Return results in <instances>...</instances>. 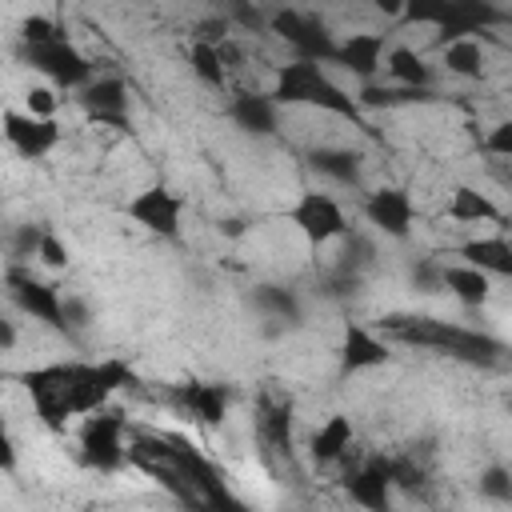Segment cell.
Listing matches in <instances>:
<instances>
[{
	"label": "cell",
	"instance_id": "6da1fadb",
	"mask_svg": "<svg viewBox=\"0 0 512 512\" xmlns=\"http://www.w3.org/2000/svg\"><path fill=\"white\" fill-rule=\"evenodd\" d=\"M388 336H396L400 344H416V348H432L440 356H452V360H464V364H496L504 356V344L492 340L488 332H476V328H464V324H452V320H436V316H384L380 320Z\"/></svg>",
	"mask_w": 512,
	"mask_h": 512
},
{
	"label": "cell",
	"instance_id": "7a4b0ae2",
	"mask_svg": "<svg viewBox=\"0 0 512 512\" xmlns=\"http://www.w3.org/2000/svg\"><path fill=\"white\" fill-rule=\"evenodd\" d=\"M272 100L276 104H308V108L332 112L340 120H352L356 128H368L364 108L356 104V96L344 84H336L324 64H312V60H288V64H280L276 68V80H272Z\"/></svg>",
	"mask_w": 512,
	"mask_h": 512
},
{
	"label": "cell",
	"instance_id": "3957f363",
	"mask_svg": "<svg viewBox=\"0 0 512 512\" xmlns=\"http://www.w3.org/2000/svg\"><path fill=\"white\" fill-rule=\"evenodd\" d=\"M268 28L292 44L296 60H312V64H336V48L340 40H332L328 24L312 12H300V8H276L268 12Z\"/></svg>",
	"mask_w": 512,
	"mask_h": 512
},
{
	"label": "cell",
	"instance_id": "277c9868",
	"mask_svg": "<svg viewBox=\"0 0 512 512\" xmlns=\"http://www.w3.org/2000/svg\"><path fill=\"white\" fill-rule=\"evenodd\" d=\"M288 220H292V228H296L312 248L332 244V240H344V236L352 232V224H348L340 200L328 196V192H316V188H304V192L296 196V204L288 208Z\"/></svg>",
	"mask_w": 512,
	"mask_h": 512
},
{
	"label": "cell",
	"instance_id": "5b68a950",
	"mask_svg": "<svg viewBox=\"0 0 512 512\" xmlns=\"http://www.w3.org/2000/svg\"><path fill=\"white\" fill-rule=\"evenodd\" d=\"M24 56H28V64H32L44 80H52L56 88H68V92H80V88H88V84L96 80L92 60H88L68 36H60V40H52V44H32V48H24Z\"/></svg>",
	"mask_w": 512,
	"mask_h": 512
},
{
	"label": "cell",
	"instance_id": "8992f818",
	"mask_svg": "<svg viewBox=\"0 0 512 512\" xmlns=\"http://www.w3.org/2000/svg\"><path fill=\"white\" fill-rule=\"evenodd\" d=\"M124 456H132V448H124V416L120 412H92L80 424V460L96 472H116L124 464Z\"/></svg>",
	"mask_w": 512,
	"mask_h": 512
},
{
	"label": "cell",
	"instance_id": "52a82bcc",
	"mask_svg": "<svg viewBox=\"0 0 512 512\" xmlns=\"http://www.w3.org/2000/svg\"><path fill=\"white\" fill-rule=\"evenodd\" d=\"M4 284H8V300H12L24 316L40 320V324L52 328V332L72 336V332H68V320H64V296H60L48 280H36V276H28L24 268L12 264V268L4 272Z\"/></svg>",
	"mask_w": 512,
	"mask_h": 512
},
{
	"label": "cell",
	"instance_id": "ba28073f",
	"mask_svg": "<svg viewBox=\"0 0 512 512\" xmlns=\"http://www.w3.org/2000/svg\"><path fill=\"white\" fill-rule=\"evenodd\" d=\"M128 220L140 224L144 232L152 236H164V240H176L180 236V216H184V196L172 192L168 184H148L140 188L128 204H124Z\"/></svg>",
	"mask_w": 512,
	"mask_h": 512
},
{
	"label": "cell",
	"instance_id": "9c48e42d",
	"mask_svg": "<svg viewBox=\"0 0 512 512\" xmlns=\"http://www.w3.org/2000/svg\"><path fill=\"white\" fill-rule=\"evenodd\" d=\"M364 220L376 232H384L388 240H408L412 236V224H416L412 196L404 188H376L364 200Z\"/></svg>",
	"mask_w": 512,
	"mask_h": 512
},
{
	"label": "cell",
	"instance_id": "30bf717a",
	"mask_svg": "<svg viewBox=\"0 0 512 512\" xmlns=\"http://www.w3.org/2000/svg\"><path fill=\"white\" fill-rule=\"evenodd\" d=\"M344 492L364 512H392V492H396L392 488V460L372 456L364 468L344 476Z\"/></svg>",
	"mask_w": 512,
	"mask_h": 512
},
{
	"label": "cell",
	"instance_id": "8fae6325",
	"mask_svg": "<svg viewBox=\"0 0 512 512\" xmlns=\"http://www.w3.org/2000/svg\"><path fill=\"white\" fill-rule=\"evenodd\" d=\"M84 116L92 124H112V128H128V88L120 76H96L88 88L76 92Z\"/></svg>",
	"mask_w": 512,
	"mask_h": 512
},
{
	"label": "cell",
	"instance_id": "7c38bea8",
	"mask_svg": "<svg viewBox=\"0 0 512 512\" xmlns=\"http://www.w3.org/2000/svg\"><path fill=\"white\" fill-rule=\"evenodd\" d=\"M0 124H4L8 144H12L20 156H28V160H40V156H48V152L60 144V124H56V120H36V116H28V112L4 108Z\"/></svg>",
	"mask_w": 512,
	"mask_h": 512
},
{
	"label": "cell",
	"instance_id": "4fadbf2b",
	"mask_svg": "<svg viewBox=\"0 0 512 512\" xmlns=\"http://www.w3.org/2000/svg\"><path fill=\"white\" fill-rule=\"evenodd\" d=\"M500 20H504V12H500L496 4H488V0H448L444 24L436 28V32H440L436 44L448 48L452 40H464V36H472V32H480V28L500 24Z\"/></svg>",
	"mask_w": 512,
	"mask_h": 512
},
{
	"label": "cell",
	"instance_id": "5bb4252c",
	"mask_svg": "<svg viewBox=\"0 0 512 512\" xmlns=\"http://www.w3.org/2000/svg\"><path fill=\"white\" fill-rule=\"evenodd\" d=\"M392 360L388 344L364 328V324H344V336H340V372L352 376V372H368V368H384Z\"/></svg>",
	"mask_w": 512,
	"mask_h": 512
},
{
	"label": "cell",
	"instance_id": "9a60e30c",
	"mask_svg": "<svg viewBox=\"0 0 512 512\" xmlns=\"http://www.w3.org/2000/svg\"><path fill=\"white\" fill-rule=\"evenodd\" d=\"M336 64H344L356 80L376 84V72L384 68V36L380 32H348L336 48Z\"/></svg>",
	"mask_w": 512,
	"mask_h": 512
},
{
	"label": "cell",
	"instance_id": "2e32d148",
	"mask_svg": "<svg viewBox=\"0 0 512 512\" xmlns=\"http://www.w3.org/2000/svg\"><path fill=\"white\" fill-rule=\"evenodd\" d=\"M280 104L272 100V92H236L228 100V116L236 128H244L248 136H272L280 124Z\"/></svg>",
	"mask_w": 512,
	"mask_h": 512
},
{
	"label": "cell",
	"instance_id": "e0dca14e",
	"mask_svg": "<svg viewBox=\"0 0 512 512\" xmlns=\"http://www.w3.org/2000/svg\"><path fill=\"white\" fill-rule=\"evenodd\" d=\"M460 264H472L480 268L484 276H508L512 280V244L504 236H476V240H464L456 248Z\"/></svg>",
	"mask_w": 512,
	"mask_h": 512
},
{
	"label": "cell",
	"instance_id": "ac0fdd59",
	"mask_svg": "<svg viewBox=\"0 0 512 512\" xmlns=\"http://www.w3.org/2000/svg\"><path fill=\"white\" fill-rule=\"evenodd\" d=\"M444 288L464 308H484L492 300V276H484L472 264H444Z\"/></svg>",
	"mask_w": 512,
	"mask_h": 512
},
{
	"label": "cell",
	"instance_id": "d6986e66",
	"mask_svg": "<svg viewBox=\"0 0 512 512\" xmlns=\"http://www.w3.org/2000/svg\"><path fill=\"white\" fill-rule=\"evenodd\" d=\"M352 436H356L352 420H348L344 412H332V416L312 432L308 452H312V460H316V464H332V460H340V456L352 448Z\"/></svg>",
	"mask_w": 512,
	"mask_h": 512
},
{
	"label": "cell",
	"instance_id": "ffe728a7",
	"mask_svg": "<svg viewBox=\"0 0 512 512\" xmlns=\"http://www.w3.org/2000/svg\"><path fill=\"white\" fill-rule=\"evenodd\" d=\"M436 92L432 88H400V84H360L356 104L364 112H380V108H408V104H432Z\"/></svg>",
	"mask_w": 512,
	"mask_h": 512
},
{
	"label": "cell",
	"instance_id": "44dd1931",
	"mask_svg": "<svg viewBox=\"0 0 512 512\" xmlns=\"http://www.w3.org/2000/svg\"><path fill=\"white\" fill-rule=\"evenodd\" d=\"M256 424H260V436H264L280 456L292 452V400H284V396H264Z\"/></svg>",
	"mask_w": 512,
	"mask_h": 512
},
{
	"label": "cell",
	"instance_id": "7402d4cb",
	"mask_svg": "<svg viewBox=\"0 0 512 512\" xmlns=\"http://www.w3.org/2000/svg\"><path fill=\"white\" fill-rule=\"evenodd\" d=\"M448 220L456 224H496L500 220V208L472 184H456L452 196H448Z\"/></svg>",
	"mask_w": 512,
	"mask_h": 512
},
{
	"label": "cell",
	"instance_id": "603a6c76",
	"mask_svg": "<svg viewBox=\"0 0 512 512\" xmlns=\"http://www.w3.org/2000/svg\"><path fill=\"white\" fill-rule=\"evenodd\" d=\"M180 400L188 404V412L204 424V428H216V424H224V412H228V388L224 384H188L184 392H180Z\"/></svg>",
	"mask_w": 512,
	"mask_h": 512
},
{
	"label": "cell",
	"instance_id": "cb8c5ba5",
	"mask_svg": "<svg viewBox=\"0 0 512 512\" xmlns=\"http://www.w3.org/2000/svg\"><path fill=\"white\" fill-rule=\"evenodd\" d=\"M384 68H388L392 84H400V88H432V64H424V56L416 48H404V44L388 48Z\"/></svg>",
	"mask_w": 512,
	"mask_h": 512
},
{
	"label": "cell",
	"instance_id": "d4e9b609",
	"mask_svg": "<svg viewBox=\"0 0 512 512\" xmlns=\"http://www.w3.org/2000/svg\"><path fill=\"white\" fill-rule=\"evenodd\" d=\"M308 164L336 180V184H356L360 180V152L356 148H336V144H324V148H312L308 152Z\"/></svg>",
	"mask_w": 512,
	"mask_h": 512
},
{
	"label": "cell",
	"instance_id": "484cf974",
	"mask_svg": "<svg viewBox=\"0 0 512 512\" xmlns=\"http://www.w3.org/2000/svg\"><path fill=\"white\" fill-rule=\"evenodd\" d=\"M252 304H256V312H264L268 320H280V324H300L304 320L300 296L292 288H284V284H256Z\"/></svg>",
	"mask_w": 512,
	"mask_h": 512
},
{
	"label": "cell",
	"instance_id": "4316f807",
	"mask_svg": "<svg viewBox=\"0 0 512 512\" xmlns=\"http://www.w3.org/2000/svg\"><path fill=\"white\" fill-rule=\"evenodd\" d=\"M440 64L448 76H460V80H480L484 76V48L476 36H464V40H452L448 48H440Z\"/></svg>",
	"mask_w": 512,
	"mask_h": 512
},
{
	"label": "cell",
	"instance_id": "83f0119b",
	"mask_svg": "<svg viewBox=\"0 0 512 512\" xmlns=\"http://www.w3.org/2000/svg\"><path fill=\"white\" fill-rule=\"evenodd\" d=\"M188 64H192V76L208 88H224L228 84V64L220 56V44H208V40H192L188 48Z\"/></svg>",
	"mask_w": 512,
	"mask_h": 512
},
{
	"label": "cell",
	"instance_id": "f1b7e54d",
	"mask_svg": "<svg viewBox=\"0 0 512 512\" xmlns=\"http://www.w3.org/2000/svg\"><path fill=\"white\" fill-rule=\"evenodd\" d=\"M476 488H480V496L492 500V504H512V472H508L504 464H488V468L480 472Z\"/></svg>",
	"mask_w": 512,
	"mask_h": 512
},
{
	"label": "cell",
	"instance_id": "f546056e",
	"mask_svg": "<svg viewBox=\"0 0 512 512\" xmlns=\"http://www.w3.org/2000/svg\"><path fill=\"white\" fill-rule=\"evenodd\" d=\"M88 368H92V380H96V384H100L108 396L132 384V368H128L124 360H116V356H108V360H96V364H88Z\"/></svg>",
	"mask_w": 512,
	"mask_h": 512
},
{
	"label": "cell",
	"instance_id": "4dcf8cb0",
	"mask_svg": "<svg viewBox=\"0 0 512 512\" xmlns=\"http://www.w3.org/2000/svg\"><path fill=\"white\" fill-rule=\"evenodd\" d=\"M56 108H60V96L52 84H32L24 92V112L36 116V120H56Z\"/></svg>",
	"mask_w": 512,
	"mask_h": 512
},
{
	"label": "cell",
	"instance_id": "1f68e13d",
	"mask_svg": "<svg viewBox=\"0 0 512 512\" xmlns=\"http://www.w3.org/2000/svg\"><path fill=\"white\" fill-rule=\"evenodd\" d=\"M372 260V244L360 236V232H348L344 236V252H340V260H336V272H352V276H360V268Z\"/></svg>",
	"mask_w": 512,
	"mask_h": 512
},
{
	"label": "cell",
	"instance_id": "d6a6232c",
	"mask_svg": "<svg viewBox=\"0 0 512 512\" xmlns=\"http://www.w3.org/2000/svg\"><path fill=\"white\" fill-rule=\"evenodd\" d=\"M64 32L56 28V20H48V16H24L20 20V40H24V48H32V44H52V40H60Z\"/></svg>",
	"mask_w": 512,
	"mask_h": 512
},
{
	"label": "cell",
	"instance_id": "836d02e7",
	"mask_svg": "<svg viewBox=\"0 0 512 512\" xmlns=\"http://www.w3.org/2000/svg\"><path fill=\"white\" fill-rule=\"evenodd\" d=\"M408 280H412V288H416V292L432 296V292H440V288H444V264H440V260H416V264H412V272H408Z\"/></svg>",
	"mask_w": 512,
	"mask_h": 512
},
{
	"label": "cell",
	"instance_id": "e575fe53",
	"mask_svg": "<svg viewBox=\"0 0 512 512\" xmlns=\"http://www.w3.org/2000/svg\"><path fill=\"white\" fill-rule=\"evenodd\" d=\"M36 260H40L44 268H52V272H64V268L72 264V252H68V244L48 228V232H44V244H40V252H36Z\"/></svg>",
	"mask_w": 512,
	"mask_h": 512
},
{
	"label": "cell",
	"instance_id": "d590c367",
	"mask_svg": "<svg viewBox=\"0 0 512 512\" xmlns=\"http://www.w3.org/2000/svg\"><path fill=\"white\" fill-rule=\"evenodd\" d=\"M44 224H20L16 236H12V256H36L40 244H44Z\"/></svg>",
	"mask_w": 512,
	"mask_h": 512
},
{
	"label": "cell",
	"instance_id": "8d00e7d4",
	"mask_svg": "<svg viewBox=\"0 0 512 512\" xmlns=\"http://www.w3.org/2000/svg\"><path fill=\"white\" fill-rule=\"evenodd\" d=\"M420 480H424L420 464H412L408 456H396V460H392V488H396V492H416Z\"/></svg>",
	"mask_w": 512,
	"mask_h": 512
},
{
	"label": "cell",
	"instance_id": "74e56055",
	"mask_svg": "<svg viewBox=\"0 0 512 512\" xmlns=\"http://www.w3.org/2000/svg\"><path fill=\"white\" fill-rule=\"evenodd\" d=\"M484 152L512 160V120H500V124H496V128L484 136Z\"/></svg>",
	"mask_w": 512,
	"mask_h": 512
},
{
	"label": "cell",
	"instance_id": "f35d334b",
	"mask_svg": "<svg viewBox=\"0 0 512 512\" xmlns=\"http://www.w3.org/2000/svg\"><path fill=\"white\" fill-rule=\"evenodd\" d=\"M224 16H228V20H236V24H244L248 32H256V28H264V24H268V12H260V8H252V4H232Z\"/></svg>",
	"mask_w": 512,
	"mask_h": 512
},
{
	"label": "cell",
	"instance_id": "ab89813d",
	"mask_svg": "<svg viewBox=\"0 0 512 512\" xmlns=\"http://www.w3.org/2000/svg\"><path fill=\"white\" fill-rule=\"evenodd\" d=\"M64 320H68V332H80L92 316H88V304L80 296H64Z\"/></svg>",
	"mask_w": 512,
	"mask_h": 512
},
{
	"label": "cell",
	"instance_id": "60d3db41",
	"mask_svg": "<svg viewBox=\"0 0 512 512\" xmlns=\"http://www.w3.org/2000/svg\"><path fill=\"white\" fill-rule=\"evenodd\" d=\"M0 468H4V472H8V476H12V472H16V440H12V436H8V432H4V436H0Z\"/></svg>",
	"mask_w": 512,
	"mask_h": 512
},
{
	"label": "cell",
	"instance_id": "b9f144b4",
	"mask_svg": "<svg viewBox=\"0 0 512 512\" xmlns=\"http://www.w3.org/2000/svg\"><path fill=\"white\" fill-rule=\"evenodd\" d=\"M248 232V220H240V216H224L220 220V236H228V240H240Z\"/></svg>",
	"mask_w": 512,
	"mask_h": 512
},
{
	"label": "cell",
	"instance_id": "7bdbcfd3",
	"mask_svg": "<svg viewBox=\"0 0 512 512\" xmlns=\"http://www.w3.org/2000/svg\"><path fill=\"white\" fill-rule=\"evenodd\" d=\"M16 348V320H0V352Z\"/></svg>",
	"mask_w": 512,
	"mask_h": 512
},
{
	"label": "cell",
	"instance_id": "ee69618b",
	"mask_svg": "<svg viewBox=\"0 0 512 512\" xmlns=\"http://www.w3.org/2000/svg\"><path fill=\"white\" fill-rule=\"evenodd\" d=\"M504 408H508V412H512V396H508V400H504Z\"/></svg>",
	"mask_w": 512,
	"mask_h": 512
}]
</instances>
